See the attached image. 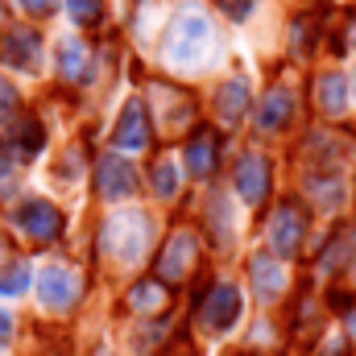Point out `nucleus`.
<instances>
[{
  "label": "nucleus",
  "mask_w": 356,
  "mask_h": 356,
  "mask_svg": "<svg viewBox=\"0 0 356 356\" xmlns=\"http://www.w3.org/2000/svg\"><path fill=\"white\" fill-rule=\"evenodd\" d=\"M319 108L327 112V116H340L344 108H348V83H344V75L340 71H332V75H319Z\"/></svg>",
  "instance_id": "obj_17"
},
{
  "label": "nucleus",
  "mask_w": 356,
  "mask_h": 356,
  "mask_svg": "<svg viewBox=\"0 0 356 356\" xmlns=\"http://www.w3.org/2000/svg\"><path fill=\"white\" fill-rule=\"evenodd\" d=\"M162 46H166V54H170L175 63H191V58H199L203 46H207V21L195 17V13L175 17L170 29H166V38H162Z\"/></svg>",
  "instance_id": "obj_2"
},
{
  "label": "nucleus",
  "mask_w": 356,
  "mask_h": 356,
  "mask_svg": "<svg viewBox=\"0 0 356 356\" xmlns=\"http://www.w3.org/2000/svg\"><path fill=\"white\" fill-rule=\"evenodd\" d=\"M112 141H116V149H129V154H137V149L149 145V116H145V104L141 99H129L120 108V120H116Z\"/></svg>",
  "instance_id": "obj_10"
},
{
  "label": "nucleus",
  "mask_w": 356,
  "mask_h": 356,
  "mask_svg": "<svg viewBox=\"0 0 356 356\" xmlns=\"http://www.w3.org/2000/svg\"><path fill=\"white\" fill-rule=\"evenodd\" d=\"M13 220H17V228H21L29 241H38V245L54 241V236L63 232V211H58L54 203H46V199H25Z\"/></svg>",
  "instance_id": "obj_3"
},
{
  "label": "nucleus",
  "mask_w": 356,
  "mask_h": 356,
  "mask_svg": "<svg viewBox=\"0 0 356 356\" xmlns=\"http://www.w3.org/2000/svg\"><path fill=\"white\" fill-rule=\"evenodd\" d=\"M249 277H253V286H257L261 298H277V294L286 290V269L277 266L269 253H257V257L249 261Z\"/></svg>",
  "instance_id": "obj_13"
},
{
  "label": "nucleus",
  "mask_w": 356,
  "mask_h": 356,
  "mask_svg": "<svg viewBox=\"0 0 356 356\" xmlns=\"http://www.w3.org/2000/svg\"><path fill=\"white\" fill-rule=\"evenodd\" d=\"M25 290H29V266L25 261H8V266L0 269V294L4 298H17Z\"/></svg>",
  "instance_id": "obj_20"
},
{
  "label": "nucleus",
  "mask_w": 356,
  "mask_h": 356,
  "mask_svg": "<svg viewBox=\"0 0 356 356\" xmlns=\"http://www.w3.org/2000/svg\"><path fill=\"white\" fill-rule=\"evenodd\" d=\"M340 302V311H344V323H348V332H353V340H356V302H344V298H336Z\"/></svg>",
  "instance_id": "obj_27"
},
{
  "label": "nucleus",
  "mask_w": 356,
  "mask_h": 356,
  "mask_svg": "<svg viewBox=\"0 0 356 356\" xmlns=\"http://www.w3.org/2000/svg\"><path fill=\"white\" fill-rule=\"evenodd\" d=\"M290 116H294V99H290V91L273 88V91L261 95V108H257V124H261V129H282Z\"/></svg>",
  "instance_id": "obj_14"
},
{
  "label": "nucleus",
  "mask_w": 356,
  "mask_h": 356,
  "mask_svg": "<svg viewBox=\"0 0 356 356\" xmlns=\"http://www.w3.org/2000/svg\"><path fill=\"white\" fill-rule=\"evenodd\" d=\"M216 154H220V141L211 129H199L191 141H186V170L195 178H207L216 170Z\"/></svg>",
  "instance_id": "obj_12"
},
{
  "label": "nucleus",
  "mask_w": 356,
  "mask_h": 356,
  "mask_svg": "<svg viewBox=\"0 0 356 356\" xmlns=\"http://www.w3.org/2000/svg\"><path fill=\"white\" fill-rule=\"evenodd\" d=\"M13 182H17V166H13L8 158H0V195H8Z\"/></svg>",
  "instance_id": "obj_25"
},
{
  "label": "nucleus",
  "mask_w": 356,
  "mask_h": 356,
  "mask_svg": "<svg viewBox=\"0 0 356 356\" xmlns=\"http://www.w3.org/2000/svg\"><path fill=\"white\" fill-rule=\"evenodd\" d=\"M236 191L245 203H261L269 195V162L261 154H245L236 162Z\"/></svg>",
  "instance_id": "obj_11"
},
{
  "label": "nucleus",
  "mask_w": 356,
  "mask_h": 356,
  "mask_svg": "<svg viewBox=\"0 0 356 356\" xmlns=\"http://www.w3.org/2000/svg\"><path fill=\"white\" fill-rule=\"evenodd\" d=\"M216 108H220V120H224V124H236V120L245 116V108H249V88H245V79L224 83L220 95H216Z\"/></svg>",
  "instance_id": "obj_16"
},
{
  "label": "nucleus",
  "mask_w": 356,
  "mask_h": 356,
  "mask_svg": "<svg viewBox=\"0 0 356 356\" xmlns=\"http://www.w3.org/2000/svg\"><path fill=\"white\" fill-rule=\"evenodd\" d=\"M88 63H91V54L79 38H67L58 46V71H63V79H71V83L88 79Z\"/></svg>",
  "instance_id": "obj_15"
},
{
  "label": "nucleus",
  "mask_w": 356,
  "mask_h": 356,
  "mask_svg": "<svg viewBox=\"0 0 356 356\" xmlns=\"http://www.w3.org/2000/svg\"><path fill=\"white\" fill-rule=\"evenodd\" d=\"M353 46H356V25H353Z\"/></svg>",
  "instance_id": "obj_29"
},
{
  "label": "nucleus",
  "mask_w": 356,
  "mask_h": 356,
  "mask_svg": "<svg viewBox=\"0 0 356 356\" xmlns=\"http://www.w3.org/2000/svg\"><path fill=\"white\" fill-rule=\"evenodd\" d=\"M21 8H25V13H33V17H46V13H54V8H58V0H21Z\"/></svg>",
  "instance_id": "obj_26"
},
{
  "label": "nucleus",
  "mask_w": 356,
  "mask_h": 356,
  "mask_svg": "<svg viewBox=\"0 0 356 356\" xmlns=\"http://www.w3.org/2000/svg\"><path fill=\"white\" fill-rule=\"evenodd\" d=\"M149 241V220L141 211H129V216H112L104 224V249L120 261H133Z\"/></svg>",
  "instance_id": "obj_1"
},
{
  "label": "nucleus",
  "mask_w": 356,
  "mask_h": 356,
  "mask_svg": "<svg viewBox=\"0 0 356 356\" xmlns=\"http://www.w3.org/2000/svg\"><path fill=\"white\" fill-rule=\"evenodd\" d=\"M38 298L46 311H71L79 298V282L67 266H46L38 273Z\"/></svg>",
  "instance_id": "obj_6"
},
{
  "label": "nucleus",
  "mask_w": 356,
  "mask_h": 356,
  "mask_svg": "<svg viewBox=\"0 0 356 356\" xmlns=\"http://www.w3.org/2000/svg\"><path fill=\"white\" fill-rule=\"evenodd\" d=\"M149 178H154V191H158L162 199H170V195L178 191V170H175V162H166V158L154 162V175Z\"/></svg>",
  "instance_id": "obj_22"
},
{
  "label": "nucleus",
  "mask_w": 356,
  "mask_h": 356,
  "mask_svg": "<svg viewBox=\"0 0 356 356\" xmlns=\"http://www.w3.org/2000/svg\"><path fill=\"white\" fill-rule=\"evenodd\" d=\"M129 307H133V311H162V307H166V282H158V277L137 282V286L129 290Z\"/></svg>",
  "instance_id": "obj_19"
},
{
  "label": "nucleus",
  "mask_w": 356,
  "mask_h": 356,
  "mask_svg": "<svg viewBox=\"0 0 356 356\" xmlns=\"http://www.w3.org/2000/svg\"><path fill=\"white\" fill-rule=\"evenodd\" d=\"M8 145H13L21 158H33V154L46 145V133H42V124H38L33 116H25V120H17V124H13V133H8Z\"/></svg>",
  "instance_id": "obj_18"
},
{
  "label": "nucleus",
  "mask_w": 356,
  "mask_h": 356,
  "mask_svg": "<svg viewBox=\"0 0 356 356\" xmlns=\"http://www.w3.org/2000/svg\"><path fill=\"white\" fill-rule=\"evenodd\" d=\"M236 319H241V290L236 286H216L199 307V327L211 332V336L228 332Z\"/></svg>",
  "instance_id": "obj_5"
},
{
  "label": "nucleus",
  "mask_w": 356,
  "mask_h": 356,
  "mask_svg": "<svg viewBox=\"0 0 356 356\" xmlns=\"http://www.w3.org/2000/svg\"><path fill=\"white\" fill-rule=\"evenodd\" d=\"M8 340H13V315L0 311V344H8Z\"/></svg>",
  "instance_id": "obj_28"
},
{
  "label": "nucleus",
  "mask_w": 356,
  "mask_h": 356,
  "mask_svg": "<svg viewBox=\"0 0 356 356\" xmlns=\"http://www.w3.org/2000/svg\"><path fill=\"white\" fill-rule=\"evenodd\" d=\"M95 186H99L104 199H124V195H133V191H137V170H133V162H124L120 154H104V158L95 162Z\"/></svg>",
  "instance_id": "obj_8"
},
{
  "label": "nucleus",
  "mask_w": 356,
  "mask_h": 356,
  "mask_svg": "<svg viewBox=\"0 0 356 356\" xmlns=\"http://www.w3.org/2000/svg\"><path fill=\"white\" fill-rule=\"evenodd\" d=\"M13 112H17V88L8 79H0V124H8Z\"/></svg>",
  "instance_id": "obj_23"
},
{
  "label": "nucleus",
  "mask_w": 356,
  "mask_h": 356,
  "mask_svg": "<svg viewBox=\"0 0 356 356\" xmlns=\"http://www.w3.org/2000/svg\"><path fill=\"white\" fill-rule=\"evenodd\" d=\"M220 8H224L232 21H245V17L253 13V0H220Z\"/></svg>",
  "instance_id": "obj_24"
},
{
  "label": "nucleus",
  "mask_w": 356,
  "mask_h": 356,
  "mask_svg": "<svg viewBox=\"0 0 356 356\" xmlns=\"http://www.w3.org/2000/svg\"><path fill=\"white\" fill-rule=\"evenodd\" d=\"M195 249H199L195 232H191V228H178L175 236L166 241L162 257H158V282H182L186 269H191V261H195Z\"/></svg>",
  "instance_id": "obj_9"
},
{
  "label": "nucleus",
  "mask_w": 356,
  "mask_h": 356,
  "mask_svg": "<svg viewBox=\"0 0 356 356\" xmlns=\"http://www.w3.org/2000/svg\"><path fill=\"white\" fill-rule=\"evenodd\" d=\"M302 236H307V211H302L294 199H286V203L273 211V220H269V241H273V249H277L282 257H294L298 245H302Z\"/></svg>",
  "instance_id": "obj_4"
},
{
  "label": "nucleus",
  "mask_w": 356,
  "mask_h": 356,
  "mask_svg": "<svg viewBox=\"0 0 356 356\" xmlns=\"http://www.w3.org/2000/svg\"><path fill=\"white\" fill-rule=\"evenodd\" d=\"M67 13L75 25H99L104 17V0H67Z\"/></svg>",
  "instance_id": "obj_21"
},
{
  "label": "nucleus",
  "mask_w": 356,
  "mask_h": 356,
  "mask_svg": "<svg viewBox=\"0 0 356 356\" xmlns=\"http://www.w3.org/2000/svg\"><path fill=\"white\" fill-rule=\"evenodd\" d=\"M0 58L13 67V71H38V58H42V38L38 29L29 25H13L0 42Z\"/></svg>",
  "instance_id": "obj_7"
}]
</instances>
